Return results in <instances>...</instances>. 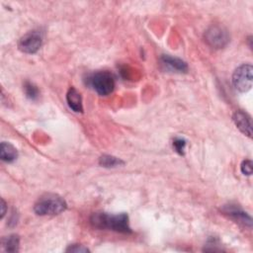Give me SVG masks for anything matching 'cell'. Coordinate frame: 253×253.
<instances>
[{
  "label": "cell",
  "instance_id": "cell-1",
  "mask_svg": "<svg viewBox=\"0 0 253 253\" xmlns=\"http://www.w3.org/2000/svg\"><path fill=\"white\" fill-rule=\"evenodd\" d=\"M90 223L93 226L100 229H109L123 233L132 232L129 223V217L125 213L118 215L95 213L92 215Z\"/></svg>",
  "mask_w": 253,
  "mask_h": 253
},
{
  "label": "cell",
  "instance_id": "cell-2",
  "mask_svg": "<svg viewBox=\"0 0 253 253\" xmlns=\"http://www.w3.org/2000/svg\"><path fill=\"white\" fill-rule=\"evenodd\" d=\"M66 209V202L56 194H47L41 197L34 206V211L39 216H55Z\"/></svg>",
  "mask_w": 253,
  "mask_h": 253
},
{
  "label": "cell",
  "instance_id": "cell-3",
  "mask_svg": "<svg viewBox=\"0 0 253 253\" xmlns=\"http://www.w3.org/2000/svg\"><path fill=\"white\" fill-rule=\"evenodd\" d=\"M87 82L89 85L101 96L111 94L115 88L114 76L108 71H98L91 74Z\"/></svg>",
  "mask_w": 253,
  "mask_h": 253
},
{
  "label": "cell",
  "instance_id": "cell-4",
  "mask_svg": "<svg viewBox=\"0 0 253 253\" xmlns=\"http://www.w3.org/2000/svg\"><path fill=\"white\" fill-rule=\"evenodd\" d=\"M252 71L253 67L251 64H242L235 69L232 75L233 86L239 92H247L252 87Z\"/></svg>",
  "mask_w": 253,
  "mask_h": 253
},
{
  "label": "cell",
  "instance_id": "cell-5",
  "mask_svg": "<svg viewBox=\"0 0 253 253\" xmlns=\"http://www.w3.org/2000/svg\"><path fill=\"white\" fill-rule=\"evenodd\" d=\"M205 39L208 45L214 49H223L229 42L227 31L222 26H212L205 34Z\"/></svg>",
  "mask_w": 253,
  "mask_h": 253
},
{
  "label": "cell",
  "instance_id": "cell-6",
  "mask_svg": "<svg viewBox=\"0 0 253 253\" xmlns=\"http://www.w3.org/2000/svg\"><path fill=\"white\" fill-rule=\"evenodd\" d=\"M43 44V35L40 31H33L22 37L18 43L19 50L25 54L37 53Z\"/></svg>",
  "mask_w": 253,
  "mask_h": 253
},
{
  "label": "cell",
  "instance_id": "cell-7",
  "mask_svg": "<svg viewBox=\"0 0 253 253\" xmlns=\"http://www.w3.org/2000/svg\"><path fill=\"white\" fill-rule=\"evenodd\" d=\"M232 120L235 124V126L242 132L244 135L251 138L252 136V121L251 117L243 112V111H236L233 116Z\"/></svg>",
  "mask_w": 253,
  "mask_h": 253
},
{
  "label": "cell",
  "instance_id": "cell-8",
  "mask_svg": "<svg viewBox=\"0 0 253 253\" xmlns=\"http://www.w3.org/2000/svg\"><path fill=\"white\" fill-rule=\"evenodd\" d=\"M224 212L228 215L231 219H233L234 221L242 224L243 225L245 226H248V227H251V225H252V220L250 218V216H248L245 212H243L241 209H239L238 207H235V206H226L225 209H224Z\"/></svg>",
  "mask_w": 253,
  "mask_h": 253
},
{
  "label": "cell",
  "instance_id": "cell-9",
  "mask_svg": "<svg viewBox=\"0 0 253 253\" xmlns=\"http://www.w3.org/2000/svg\"><path fill=\"white\" fill-rule=\"evenodd\" d=\"M66 101L69 106V108L74 112H82L83 106H82V98L80 93L74 88L70 87L67 94H66Z\"/></svg>",
  "mask_w": 253,
  "mask_h": 253
},
{
  "label": "cell",
  "instance_id": "cell-10",
  "mask_svg": "<svg viewBox=\"0 0 253 253\" xmlns=\"http://www.w3.org/2000/svg\"><path fill=\"white\" fill-rule=\"evenodd\" d=\"M161 61L165 66L169 67L170 69L175 70L177 72L182 73V72H186L188 70L187 63L177 57H172L170 56H163L161 57Z\"/></svg>",
  "mask_w": 253,
  "mask_h": 253
},
{
  "label": "cell",
  "instance_id": "cell-11",
  "mask_svg": "<svg viewBox=\"0 0 253 253\" xmlns=\"http://www.w3.org/2000/svg\"><path fill=\"white\" fill-rule=\"evenodd\" d=\"M0 157L5 162H13L18 157V151L9 142H2L0 145Z\"/></svg>",
  "mask_w": 253,
  "mask_h": 253
},
{
  "label": "cell",
  "instance_id": "cell-12",
  "mask_svg": "<svg viewBox=\"0 0 253 253\" xmlns=\"http://www.w3.org/2000/svg\"><path fill=\"white\" fill-rule=\"evenodd\" d=\"M19 244H20L19 236L15 234L7 236L3 241L4 248L8 252H17L19 250Z\"/></svg>",
  "mask_w": 253,
  "mask_h": 253
},
{
  "label": "cell",
  "instance_id": "cell-13",
  "mask_svg": "<svg viewBox=\"0 0 253 253\" xmlns=\"http://www.w3.org/2000/svg\"><path fill=\"white\" fill-rule=\"evenodd\" d=\"M100 165L104 166V167H117V166H121L124 164V161H122L121 159L115 157V156H111V155H103L100 158L99 161Z\"/></svg>",
  "mask_w": 253,
  "mask_h": 253
},
{
  "label": "cell",
  "instance_id": "cell-14",
  "mask_svg": "<svg viewBox=\"0 0 253 253\" xmlns=\"http://www.w3.org/2000/svg\"><path fill=\"white\" fill-rule=\"evenodd\" d=\"M24 91L26 96L31 100H36L39 97V89L32 82H29V81L25 82Z\"/></svg>",
  "mask_w": 253,
  "mask_h": 253
},
{
  "label": "cell",
  "instance_id": "cell-15",
  "mask_svg": "<svg viewBox=\"0 0 253 253\" xmlns=\"http://www.w3.org/2000/svg\"><path fill=\"white\" fill-rule=\"evenodd\" d=\"M185 146H186V141L182 138H176L173 141V147L174 149L179 153V154H184V150H185Z\"/></svg>",
  "mask_w": 253,
  "mask_h": 253
},
{
  "label": "cell",
  "instance_id": "cell-16",
  "mask_svg": "<svg viewBox=\"0 0 253 253\" xmlns=\"http://www.w3.org/2000/svg\"><path fill=\"white\" fill-rule=\"evenodd\" d=\"M252 161L251 160H244L241 164V172L244 175H251L252 174Z\"/></svg>",
  "mask_w": 253,
  "mask_h": 253
},
{
  "label": "cell",
  "instance_id": "cell-17",
  "mask_svg": "<svg viewBox=\"0 0 253 253\" xmlns=\"http://www.w3.org/2000/svg\"><path fill=\"white\" fill-rule=\"evenodd\" d=\"M67 252H88V248L84 247L83 245H78V244H73V245H70L67 249H66Z\"/></svg>",
  "mask_w": 253,
  "mask_h": 253
},
{
  "label": "cell",
  "instance_id": "cell-18",
  "mask_svg": "<svg viewBox=\"0 0 253 253\" xmlns=\"http://www.w3.org/2000/svg\"><path fill=\"white\" fill-rule=\"evenodd\" d=\"M6 205H5V202L2 200V204H1V208H2V211H1V218H3L4 217V215H5V207Z\"/></svg>",
  "mask_w": 253,
  "mask_h": 253
}]
</instances>
